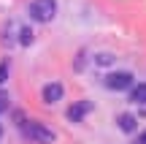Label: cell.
I'll list each match as a JSON object with an SVG mask.
<instances>
[{
    "instance_id": "obj_7",
    "label": "cell",
    "mask_w": 146,
    "mask_h": 144,
    "mask_svg": "<svg viewBox=\"0 0 146 144\" xmlns=\"http://www.w3.org/2000/svg\"><path fill=\"white\" fill-rule=\"evenodd\" d=\"M130 103H146V82H138V84L130 87Z\"/></svg>"
},
{
    "instance_id": "obj_12",
    "label": "cell",
    "mask_w": 146,
    "mask_h": 144,
    "mask_svg": "<svg viewBox=\"0 0 146 144\" xmlns=\"http://www.w3.org/2000/svg\"><path fill=\"white\" fill-rule=\"evenodd\" d=\"M135 144H146V131H143V133H138V141Z\"/></svg>"
},
{
    "instance_id": "obj_10",
    "label": "cell",
    "mask_w": 146,
    "mask_h": 144,
    "mask_svg": "<svg viewBox=\"0 0 146 144\" xmlns=\"http://www.w3.org/2000/svg\"><path fill=\"white\" fill-rule=\"evenodd\" d=\"M8 71H11V63H8V60H3V63H0V84H5V79H8Z\"/></svg>"
},
{
    "instance_id": "obj_6",
    "label": "cell",
    "mask_w": 146,
    "mask_h": 144,
    "mask_svg": "<svg viewBox=\"0 0 146 144\" xmlns=\"http://www.w3.org/2000/svg\"><path fill=\"white\" fill-rule=\"evenodd\" d=\"M116 125H119V131H125V133H133V131L138 128V120L133 117V114H119V117H116Z\"/></svg>"
},
{
    "instance_id": "obj_3",
    "label": "cell",
    "mask_w": 146,
    "mask_h": 144,
    "mask_svg": "<svg viewBox=\"0 0 146 144\" xmlns=\"http://www.w3.org/2000/svg\"><path fill=\"white\" fill-rule=\"evenodd\" d=\"M133 84H135V76H133L130 71H116V74L106 76V87H108V90H116V92L130 90Z\"/></svg>"
},
{
    "instance_id": "obj_4",
    "label": "cell",
    "mask_w": 146,
    "mask_h": 144,
    "mask_svg": "<svg viewBox=\"0 0 146 144\" xmlns=\"http://www.w3.org/2000/svg\"><path fill=\"white\" fill-rule=\"evenodd\" d=\"M92 112V103L89 101H76L73 106H68V112H65V117L70 120V123H81L87 114Z\"/></svg>"
},
{
    "instance_id": "obj_13",
    "label": "cell",
    "mask_w": 146,
    "mask_h": 144,
    "mask_svg": "<svg viewBox=\"0 0 146 144\" xmlns=\"http://www.w3.org/2000/svg\"><path fill=\"white\" fill-rule=\"evenodd\" d=\"M0 133H3V131H0Z\"/></svg>"
},
{
    "instance_id": "obj_2",
    "label": "cell",
    "mask_w": 146,
    "mask_h": 144,
    "mask_svg": "<svg viewBox=\"0 0 146 144\" xmlns=\"http://www.w3.org/2000/svg\"><path fill=\"white\" fill-rule=\"evenodd\" d=\"M27 11H30V19L35 22H52L57 16V0H33Z\"/></svg>"
},
{
    "instance_id": "obj_5",
    "label": "cell",
    "mask_w": 146,
    "mask_h": 144,
    "mask_svg": "<svg viewBox=\"0 0 146 144\" xmlns=\"http://www.w3.org/2000/svg\"><path fill=\"white\" fill-rule=\"evenodd\" d=\"M62 92H65L62 84H60V82H52V84H46V87L41 90V101L52 106V103H57L60 98H62Z\"/></svg>"
},
{
    "instance_id": "obj_11",
    "label": "cell",
    "mask_w": 146,
    "mask_h": 144,
    "mask_svg": "<svg viewBox=\"0 0 146 144\" xmlns=\"http://www.w3.org/2000/svg\"><path fill=\"white\" fill-rule=\"evenodd\" d=\"M8 106H11L8 92H3V90H0V114H3V112H8Z\"/></svg>"
},
{
    "instance_id": "obj_8",
    "label": "cell",
    "mask_w": 146,
    "mask_h": 144,
    "mask_svg": "<svg viewBox=\"0 0 146 144\" xmlns=\"http://www.w3.org/2000/svg\"><path fill=\"white\" fill-rule=\"evenodd\" d=\"M33 38H35V33H33L30 27H22V30H19V44H22V46H30Z\"/></svg>"
},
{
    "instance_id": "obj_1",
    "label": "cell",
    "mask_w": 146,
    "mask_h": 144,
    "mask_svg": "<svg viewBox=\"0 0 146 144\" xmlns=\"http://www.w3.org/2000/svg\"><path fill=\"white\" fill-rule=\"evenodd\" d=\"M22 131H25L27 139H33L35 144H52L54 139H57V133H54L52 128H46L43 123H22Z\"/></svg>"
},
{
    "instance_id": "obj_9",
    "label": "cell",
    "mask_w": 146,
    "mask_h": 144,
    "mask_svg": "<svg viewBox=\"0 0 146 144\" xmlns=\"http://www.w3.org/2000/svg\"><path fill=\"white\" fill-rule=\"evenodd\" d=\"M114 54H111V52H100V54H95V65H111V63H114Z\"/></svg>"
}]
</instances>
